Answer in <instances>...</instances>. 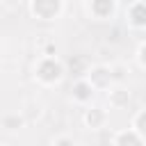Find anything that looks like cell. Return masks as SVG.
<instances>
[{
  "instance_id": "obj_7",
  "label": "cell",
  "mask_w": 146,
  "mask_h": 146,
  "mask_svg": "<svg viewBox=\"0 0 146 146\" xmlns=\"http://www.w3.org/2000/svg\"><path fill=\"white\" fill-rule=\"evenodd\" d=\"M100 119H103V114H100V112H89V116H87V121H89V123H98Z\"/></svg>"
},
{
  "instance_id": "obj_11",
  "label": "cell",
  "mask_w": 146,
  "mask_h": 146,
  "mask_svg": "<svg viewBox=\"0 0 146 146\" xmlns=\"http://www.w3.org/2000/svg\"><path fill=\"white\" fill-rule=\"evenodd\" d=\"M141 59H144V64H146V46L141 48Z\"/></svg>"
},
{
  "instance_id": "obj_1",
  "label": "cell",
  "mask_w": 146,
  "mask_h": 146,
  "mask_svg": "<svg viewBox=\"0 0 146 146\" xmlns=\"http://www.w3.org/2000/svg\"><path fill=\"white\" fill-rule=\"evenodd\" d=\"M62 75V68H59V64H55V62H43L41 66H39V78L41 80H48V82H52V80H57Z\"/></svg>"
},
{
  "instance_id": "obj_5",
  "label": "cell",
  "mask_w": 146,
  "mask_h": 146,
  "mask_svg": "<svg viewBox=\"0 0 146 146\" xmlns=\"http://www.w3.org/2000/svg\"><path fill=\"white\" fill-rule=\"evenodd\" d=\"M110 78H112V75H110V73H107L105 68H96V71H94V80H96L98 84H105V82H107Z\"/></svg>"
},
{
  "instance_id": "obj_6",
  "label": "cell",
  "mask_w": 146,
  "mask_h": 146,
  "mask_svg": "<svg viewBox=\"0 0 146 146\" xmlns=\"http://www.w3.org/2000/svg\"><path fill=\"white\" fill-rule=\"evenodd\" d=\"M75 96H78V98H87V96H89V87H87V84H78V87H75Z\"/></svg>"
},
{
  "instance_id": "obj_9",
  "label": "cell",
  "mask_w": 146,
  "mask_h": 146,
  "mask_svg": "<svg viewBox=\"0 0 146 146\" xmlns=\"http://www.w3.org/2000/svg\"><path fill=\"white\" fill-rule=\"evenodd\" d=\"M5 123H7V125H16V123H18V125H21V119H7V121H5Z\"/></svg>"
},
{
  "instance_id": "obj_8",
  "label": "cell",
  "mask_w": 146,
  "mask_h": 146,
  "mask_svg": "<svg viewBox=\"0 0 146 146\" xmlns=\"http://www.w3.org/2000/svg\"><path fill=\"white\" fill-rule=\"evenodd\" d=\"M137 125H139V130H141V135H146V112L139 116V121H137Z\"/></svg>"
},
{
  "instance_id": "obj_4",
  "label": "cell",
  "mask_w": 146,
  "mask_h": 146,
  "mask_svg": "<svg viewBox=\"0 0 146 146\" xmlns=\"http://www.w3.org/2000/svg\"><path fill=\"white\" fill-rule=\"evenodd\" d=\"M57 9H59V5H57V2H55V5H41V2H36V5H34V11H46V16H43V18H48V16H50V14H55Z\"/></svg>"
},
{
  "instance_id": "obj_10",
  "label": "cell",
  "mask_w": 146,
  "mask_h": 146,
  "mask_svg": "<svg viewBox=\"0 0 146 146\" xmlns=\"http://www.w3.org/2000/svg\"><path fill=\"white\" fill-rule=\"evenodd\" d=\"M57 146H73V144H71V141H68V139H62V141H59V144H57Z\"/></svg>"
},
{
  "instance_id": "obj_3",
  "label": "cell",
  "mask_w": 146,
  "mask_h": 146,
  "mask_svg": "<svg viewBox=\"0 0 146 146\" xmlns=\"http://www.w3.org/2000/svg\"><path fill=\"white\" fill-rule=\"evenodd\" d=\"M119 146H141V141L132 135V132H123L119 137Z\"/></svg>"
},
{
  "instance_id": "obj_2",
  "label": "cell",
  "mask_w": 146,
  "mask_h": 146,
  "mask_svg": "<svg viewBox=\"0 0 146 146\" xmlns=\"http://www.w3.org/2000/svg\"><path fill=\"white\" fill-rule=\"evenodd\" d=\"M130 16H132V21L137 23V25H144L146 23V5H135L132 9H130Z\"/></svg>"
}]
</instances>
